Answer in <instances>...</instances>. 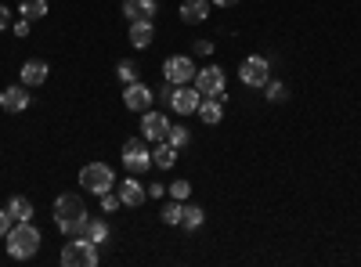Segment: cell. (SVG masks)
Returning <instances> with one entry per match:
<instances>
[{
  "mask_svg": "<svg viewBox=\"0 0 361 267\" xmlns=\"http://www.w3.org/2000/svg\"><path fill=\"white\" fill-rule=\"evenodd\" d=\"M123 166H127L130 173H145V170H152V152H148L145 137L123 141Z\"/></svg>",
  "mask_w": 361,
  "mask_h": 267,
  "instance_id": "7",
  "label": "cell"
},
{
  "mask_svg": "<svg viewBox=\"0 0 361 267\" xmlns=\"http://www.w3.org/2000/svg\"><path fill=\"white\" fill-rule=\"evenodd\" d=\"M18 15L29 18V22L44 18V15H47V0H22V4H18Z\"/></svg>",
  "mask_w": 361,
  "mask_h": 267,
  "instance_id": "23",
  "label": "cell"
},
{
  "mask_svg": "<svg viewBox=\"0 0 361 267\" xmlns=\"http://www.w3.org/2000/svg\"><path fill=\"white\" fill-rule=\"evenodd\" d=\"M4 29H11V11H8V4H0V33Z\"/></svg>",
  "mask_w": 361,
  "mask_h": 267,
  "instance_id": "33",
  "label": "cell"
},
{
  "mask_svg": "<svg viewBox=\"0 0 361 267\" xmlns=\"http://www.w3.org/2000/svg\"><path fill=\"white\" fill-rule=\"evenodd\" d=\"M83 239H90V242H105L109 239V224L102 221V217H94V221H87V228H83Z\"/></svg>",
  "mask_w": 361,
  "mask_h": 267,
  "instance_id": "22",
  "label": "cell"
},
{
  "mask_svg": "<svg viewBox=\"0 0 361 267\" xmlns=\"http://www.w3.org/2000/svg\"><path fill=\"white\" fill-rule=\"evenodd\" d=\"M195 54L209 58V54H214V40H195Z\"/></svg>",
  "mask_w": 361,
  "mask_h": 267,
  "instance_id": "32",
  "label": "cell"
},
{
  "mask_svg": "<svg viewBox=\"0 0 361 267\" xmlns=\"http://www.w3.org/2000/svg\"><path fill=\"white\" fill-rule=\"evenodd\" d=\"M8 213H11L15 221H33V202H29L25 195H15V199L8 202Z\"/></svg>",
  "mask_w": 361,
  "mask_h": 267,
  "instance_id": "20",
  "label": "cell"
},
{
  "mask_svg": "<svg viewBox=\"0 0 361 267\" xmlns=\"http://www.w3.org/2000/svg\"><path fill=\"white\" fill-rule=\"evenodd\" d=\"M166 141H170V144L177 148V152H180V148L188 144V127H173V123H170V130H166Z\"/></svg>",
  "mask_w": 361,
  "mask_h": 267,
  "instance_id": "24",
  "label": "cell"
},
{
  "mask_svg": "<svg viewBox=\"0 0 361 267\" xmlns=\"http://www.w3.org/2000/svg\"><path fill=\"white\" fill-rule=\"evenodd\" d=\"M209 0H185V4H180V22L185 25H199V22H206L209 18Z\"/></svg>",
  "mask_w": 361,
  "mask_h": 267,
  "instance_id": "15",
  "label": "cell"
},
{
  "mask_svg": "<svg viewBox=\"0 0 361 267\" xmlns=\"http://www.w3.org/2000/svg\"><path fill=\"white\" fill-rule=\"evenodd\" d=\"M166 130H170V120L163 112H152V108L141 112V137L145 141H166Z\"/></svg>",
  "mask_w": 361,
  "mask_h": 267,
  "instance_id": "10",
  "label": "cell"
},
{
  "mask_svg": "<svg viewBox=\"0 0 361 267\" xmlns=\"http://www.w3.org/2000/svg\"><path fill=\"white\" fill-rule=\"evenodd\" d=\"M195 62L188 54H170L166 62H163V80L166 83H173V87H180V83H192L195 80Z\"/></svg>",
  "mask_w": 361,
  "mask_h": 267,
  "instance_id": "6",
  "label": "cell"
},
{
  "mask_svg": "<svg viewBox=\"0 0 361 267\" xmlns=\"http://www.w3.org/2000/svg\"><path fill=\"white\" fill-rule=\"evenodd\" d=\"M209 4H214V8H235L238 0H209Z\"/></svg>",
  "mask_w": 361,
  "mask_h": 267,
  "instance_id": "34",
  "label": "cell"
},
{
  "mask_svg": "<svg viewBox=\"0 0 361 267\" xmlns=\"http://www.w3.org/2000/svg\"><path fill=\"white\" fill-rule=\"evenodd\" d=\"M11 33H15V37H29V18H18V22H11Z\"/></svg>",
  "mask_w": 361,
  "mask_h": 267,
  "instance_id": "31",
  "label": "cell"
},
{
  "mask_svg": "<svg viewBox=\"0 0 361 267\" xmlns=\"http://www.w3.org/2000/svg\"><path fill=\"white\" fill-rule=\"evenodd\" d=\"M156 40V25H152V18H137V22H130V44L134 47H148Z\"/></svg>",
  "mask_w": 361,
  "mask_h": 267,
  "instance_id": "16",
  "label": "cell"
},
{
  "mask_svg": "<svg viewBox=\"0 0 361 267\" xmlns=\"http://www.w3.org/2000/svg\"><path fill=\"white\" fill-rule=\"evenodd\" d=\"M37 249H40V231L29 221H15L8 231V253L15 260H29V256H37Z\"/></svg>",
  "mask_w": 361,
  "mask_h": 267,
  "instance_id": "2",
  "label": "cell"
},
{
  "mask_svg": "<svg viewBox=\"0 0 361 267\" xmlns=\"http://www.w3.org/2000/svg\"><path fill=\"white\" fill-rule=\"evenodd\" d=\"M238 80H243L246 87H267V80H271V66H267V58L250 54L246 62L238 66Z\"/></svg>",
  "mask_w": 361,
  "mask_h": 267,
  "instance_id": "8",
  "label": "cell"
},
{
  "mask_svg": "<svg viewBox=\"0 0 361 267\" xmlns=\"http://www.w3.org/2000/svg\"><path fill=\"white\" fill-rule=\"evenodd\" d=\"M80 185H83V192L105 195V192H112V185H116V173H112L109 163H90V166L80 170Z\"/></svg>",
  "mask_w": 361,
  "mask_h": 267,
  "instance_id": "4",
  "label": "cell"
},
{
  "mask_svg": "<svg viewBox=\"0 0 361 267\" xmlns=\"http://www.w3.org/2000/svg\"><path fill=\"white\" fill-rule=\"evenodd\" d=\"M98 199H102V210H105V213H116L119 206H123V202H119V192H105V195H98Z\"/></svg>",
  "mask_w": 361,
  "mask_h": 267,
  "instance_id": "29",
  "label": "cell"
},
{
  "mask_svg": "<svg viewBox=\"0 0 361 267\" xmlns=\"http://www.w3.org/2000/svg\"><path fill=\"white\" fill-rule=\"evenodd\" d=\"M192 87H195V91H199L202 98H217V94H224L228 76H224V69H221V66H206V69H199V73H195Z\"/></svg>",
  "mask_w": 361,
  "mask_h": 267,
  "instance_id": "5",
  "label": "cell"
},
{
  "mask_svg": "<svg viewBox=\"0 0 361 267\" xmlns=\"http://www.w3.org/2000/svg\"><path fill=\"white\" fill-rule=\"evenodd\" d=\"M123 105L130 112H145V108H152V87H145L141 80L127 83V91H123Z\"/></svg>",
  "mask_w": 361,
  "mask_h": 267,
  "instance_id": "11",
  "label": "cell"
},
{
  "mask_svg": "<svg viewBox=\"0 0 361 267\" xmlns=\"http://www.w3.org/2000/svg\"><path fill=\"white\" fill-rule=\"evenodd\" d=\"M202 221H206V210H202V206H188V202H185V213H180V228L195 231V228H202Z\"/></svg>",
  "mask_w": 361,
  "mask_h": 267,
  "instance_id": "21",
  "label": "cell"
},
{
  "mask_svg": "<svg viewBox=\"0 0 361 267\" xmlns=\"http://www.w3.org/2000/svg\"><path fill=\"white\" fill-rule=\"evenodd\" d=\"M156 0H123V18L127 22H137V18H152L156 15Z\"/></svg>",
  "mask_w": 361,
  "mask_h": 267,
  "instance_id": "17",
  "label": "cell"
},
{
  "mask_svg": "<svg viewBox=\"0 0 361 267\" xmlns=\"http://www.w3.org/2000/svg\"><path fill=\"white\" fill-rule=\"evenodd\" d=\"M116 192H119V202H123V206H130V210H137V206H145V199H148V188H145V185L137 181V177H127V181L119 185Z\"/></svg>",
  "mask_w": 361,
  "mask_h": 267,
  "instance_id": "12",
  "label": "cell"
},
{
  "mask_svg": "<svg viewBox=\"0 0 361 267\" xmlns=\"http://www.w3.org/2000/svg\"><path fill=\"white\" fill-rule=\"evenodd\" d=\"M11 224H15V217H11L8 210H0V239H8V231H11Z\"/></svg>",
  "mask_w": 361,
  "mask_h": 267,
  "instance_id": "30",
  "label": "cell"
},
{
  "mask_svg": "<svg viewBox=\"0 0 361 267\" xmlns=\"http://www.w3.org/2000/svg\"><path fill=\"white\" fill-rule=\"evenodd\" d=\"M0 108H4V112H25L29 108V87L25 83L8 87V91L0 94Z\"/></svg>",
  "mask_w": 361,
  "mask_h": 267,
  "instance_id": "14",
  "label": "cell"
},
{
  "mask_svg": "<svg viewBox=\"0 0 361 267\" xmlns=\"http://www.w3.org/2000/svg\"><path fill=\"white\" fill-rule=\"evenodd\" d=\"M152 163H156L159 170H170V166L177 163V148H173L170 141H159V148L152 152Z\"/></svg>",
  "mask_w": 361,
  "mask_h": 267,
  "instance_id": "19",
  "label": "cell"
},
{
  "mask_svg": "<svg viewBox=\"0 0 361 267\" xmlns=\"http://www.w3.org/2000/svg\"><path fill=\"white\" fill-rule=\"evenodd\" d=\"M44 80H47V62H37V58H33V62L22 66V83L25 87H40Z\"/></svg>",
  "mask_w": 361,
  "mask_h": 267,
  "instance_id": "18",
  "label": "cell"
},
{
  "mask_svg": "<svg viewBox=\"0 0 361 267\" xmlns=\"http://www.w3.org/2000/svg\"><path fill=\"white\" fill-rule=\"evenodd\" d=\"M180 213H185V202H170V206H163V224H180Z\"/></svg>",
  "mask_w": 361,
  "mask_h": 267,
  "instance_id": "25",
  "label": "cell"
},
{
  "mask_svg": "<svg viewBox=\"0 0 361 267\" xmlns=\"http://www.w3.org/2000/svg\"><path fill=\"white\" fill-rule=\"evenodd\" d=\"M87 206H83V199L80 195H58L54 199V228L62 231V235H83V228H87Z\"/></svg>",
  "mask_w": 361,
  "mask_h": 267,
  "instance_id": "1",
  "label": "cell"
},
{
  "mask_svg": "<svg viewBox=\"0 0 361 267\" xmlns=\"http://www.w3.org/2000/svg\"><path fill=\"white\" fill-rule=\"evenodd\" d=\"M289 91H286V83L282 80H267V101H286Z\"/></svg>",
  "mask_w": 361,
  "mask_h": 267,
  "instance_id": "27",
  "label": "cell"
},
{
  "mask_svg": "<svg viewBox=\"0 0 361 267\" xmlns=\"http://www.w3.org/2000/svg\"><path fill=\"white\" fill-rule=\"evenodd\" d=\"M199 101H202V94L195 91L192 83H180V87H173L170 98H166V105H170L177 116H192V112L199 108Z\"/></svg>",
  "mask_w": 361,
  "mask_h": 267,
  "instance_id": "9",
  "label": "cell"
},
{
  "mask_svg": "<svg viewBox=\"0 0 361 267\" xmlns=\"http://www.w3.org/2000/svg\"><path fill=\"white\" fill-rule=\"evenodd\" d=\"M116 76L123 80V83H134V80H137V66L130 62V58H123V62L116 66Z\"/></svg>",
  "mask_w": 361,
  "mask_h": 267,
  "instance_id": "26",
  "label": "cell"
},
{
  "mask_svg": "<svg viewBox=\"0 0 361 267\" xmlns=\"http://www.w3.org/2000/svg\"><path fill=\"white\" fill-rule=\"evenodd\" d=\"M166 192H170V199L185 202V199L192 195V185H188V181H170V188H166Z\"/></svg>",
  "mask_w": 361,
  "mask_h": 267,
  "instance_id": "28",
  "label": "cell"
},
{
  "mask_svg": "<svg viewBox=\"0 0 361 267\" xmlns=\"http://www.w3.org/2000/svg\"><path fill=\"white\" fill-rule=\"evenodd\" d=\"M195 116H199L206 127H217V123L224 120V94H217V98H202L199 108H195Z\"/></svg>",
  "mask_w": 361,
  "mask_h": 267,
  "instance_id": "13",
  "label": "cell"
},
{
  "mask_svg": "<svg viewBox=\"0 0 361 267\" xmlns=\"http://www.w3.org/2000/svg\"><path fill=\"white\" fill-rule=\"evenodd\" d=\"M62 263L66 267H94L98 263V246L83 239V235H69V242L62 246Z\"/></svg>",
  "mask_w": 361,
  "mask_h": 267,
  "instance_id": "3",
  "label": "cell"
}]
</instances>
